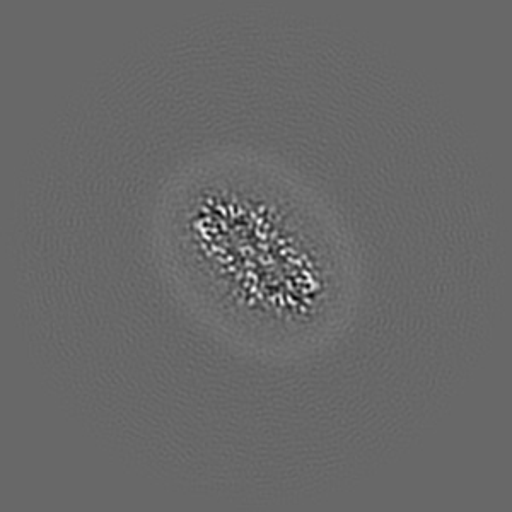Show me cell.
Segmentation results:
<instances>
[{
    "label": "cell",
    "instance_id": "6da1fadb",
    "mask_svg": "<svg viewBox=\"0 0 512 512\" xmlns=\"http://www.w3.org/2000/svg\"><path fill=\"white\" fill-rule=\"evenodd\" d=\"M171 239L188 284L256 337H299L337 306L342 265L330 229L268 176L198 178L178 195Z\"/></svg>",
    "mask_w": 512,
    "mask_h": 512
}]
</instances>
